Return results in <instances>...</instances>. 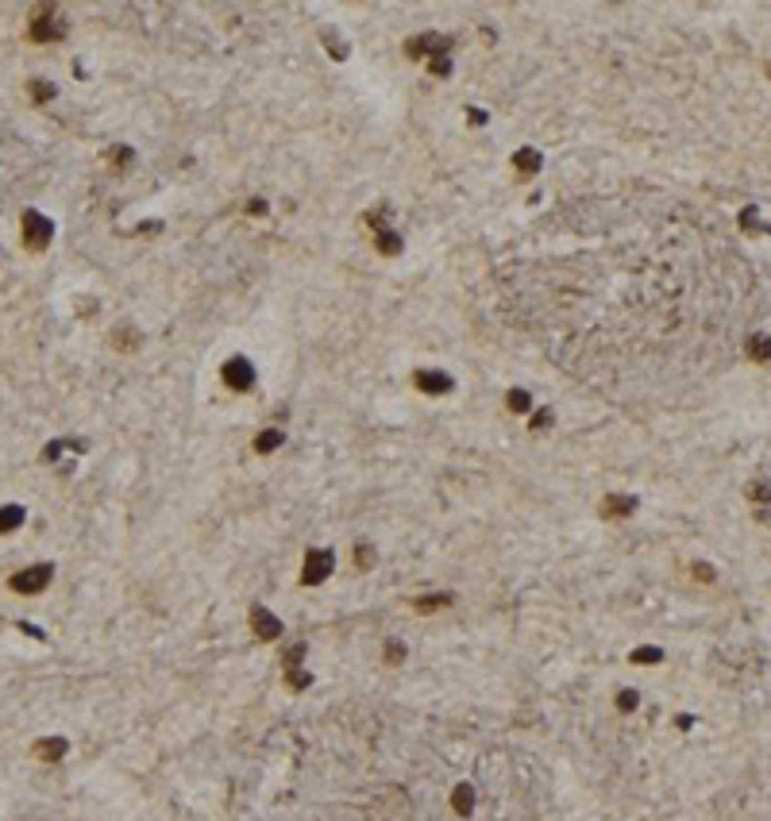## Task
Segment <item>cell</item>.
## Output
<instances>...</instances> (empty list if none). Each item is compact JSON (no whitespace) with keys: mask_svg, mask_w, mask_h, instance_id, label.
<instances>
[{"mask_svg":"<svg viewBox=\"0 0 771 821\" xmlns=\"http://www.w3.org/2000/svg\"><path fill=\"white\" fill-rule=\"evenodd\" d=\"M428 70H432V78H448V73H451V58H448V54L428 58Z\"/></svg>","mask_w":771,"mask_h":821,"instance_id":"f546056e","label":"cell"},{"mask_svg":"<svg viewBox=\"0 0 771 821\" xmlns=\"http://www.w3.org/2000/svg\"><path fill=\"white\" fill-rule=\"evenodd\" d=\"M505 409H510V413H517V416H521V413H532V393H529V390H510V393H505Z\"/></svg>","mask_w":771,"mask_h":821,"instance_id":"7402d4cb","label":"cell"},{"mask_svg":"<svg viewBox=\"0 0 771 821\" xmlns=\"http://www.w3.org/2000/svg\"><path fill=\"white\" fill-rule=\"evenodd\" d=\"M285 686H290L293 694L309 691V686H313V671L309 667H285Z\"/></svg>","mask_w":771,"mask_h":821,"instance_id":"44dd1931","label":"cell"},{"mask_svg":"<svg viewBox=\"0 0 771 821\" xmlns=\"http://www.w3.org/2000/svg\"><path fill=\"white\" fill-rule=\"evenodd\" d=\"M675 725H679V729H691V725H694V717H691V713H679Z\"/></svg>","mask_w":771,"mask_h":821,"instance_id":"d590c367","label":"cell"},{"mask_svg":"<svg viewBox=\"0 0 771 821\" xmlns=\"http://www.w3.org/2000/svg\"><path fill=\"white\" fill-rule=\"evenodd\" d=\"M247 625H251V632H255L259 640H282L285 636V625H282V617H278L270 605H262V602H255L251 605V613H247Z\"/></svg>","mask_w":771,"mask_h":821,"instance_id":"8992f818","label":"cell"},{"mask_svg":"<svg viewBox=\"0 0 771 821\" xmlns=\"http://www.w3.org/2000/svg\"><path fill=\"white\" fill-rule=\"evenodd\" d=\"M51 579H54V563H31V567L16 571L12 579H8V590L31 598V594H43V590L51 586Z\"/></svg>","mask_w":771,"mask_h":821,"instance_id":"7a4b0ae2","label":"cell"},{"mask_svg":"<svg viewBox=\"0 0 771 821\" xmlns=\"http://www.w3.org/2000/svg\"><path fill=\"white\" fill-rule=\"evenodd\" d=\"M629 663H633V667H655V663H663V648L641 644V648H633V652H629Z\"/></svg>","mask_w":771,"mask_h":821,"instance_id":"ac0fdd59","label":"cell"},{"mask_svg":"<svg viewBox=\"0 0 771 821\" xmlns=\"http://www.w3.org/2000/svg\"><path fill=\"white\" fill-rule=\"evenodd\" d=\"M66 31H70V23L58 20V12L51 4L35 8V16H31V39L35 43H58V39H66Z\"/></svg>","mask_w":771,"mask_h":821,"instance_id":"3957f363","label":"cell"},{"mask_svg":"<svg viewBox=\"0 0 771 821\" xmlns=\"http://www.w3.org/2000/svg\"><path fill=\"white\" fill-rule=\"evenodd\" d=\"M305 652H309L305 640H297V644H285V648H282V667H305Z\"/></svg>","mask_w":771,"mask_h":821,"instance_id":"603a6c76","label":"cell"},{"mask_svg":"<svg viewBox=\"0 0 771 821\" xmlns=\"http://www.w3.org/2000/svg\"><path fill=\"white\" fill-rule=\"evenodd\" d=\"M552 421H555L552 409H536V413H532V421H529V428H532V432H548V428H552Z\"/></svg>","mask_w":771,"mask_h":821,"instance_id":"f1b7e54d","label":"cell"},{"mask_svg":"<svg viewBox=\"0 0 771 821\" xmlns=\"http://www.w3.org/2000/svg\"><path fill=\"white\" fill-rule=\"evenodd\" d=\"M335 574V552L332 548H309L301 560V586H324Z\"/></svg>","mask_w":771,"mask_h":821,"instance_id":"6da1fadb","label":"cell"},{"mask_svg":"<svg viewBox=\"0 0 771 821\" xmlns=\"http://www.w3.org/2000/svg\"><path fill=\"white\" fill-rule=\"evenodd\" d=\"M374 247H378V254H401L397 232H390V228H378V240H374Z\"/></svg>","mask_w":771,"mask_h":821,"instance_id":"d4e9b609","label":"cell"},{"mask_svg":"<svg viewBox=\"0 0 771 821\" xmlns=\"http://www.w3.org/2000/svg\"><path fill=\"white\" fill-rule=\"evenodd\" d=\"M321 39H324L328 47H332V58H335V62H343V58H347V43H343V39L335 35L332 27H324V31H321Z\"/></svg>","mask_w":771,"mask_h":821,"instance_id":"484cf974","label":"cell"},{"mask_svg":"<svg viewBox=\"0 0 771 821\" xmlns=\"http://www.w3.org/2000/svg\"><path fill=\"white\" fill-rule=\"evenodd\" d=\"M636 498L633 494H605L602 502H598V517L602 521H625V517H633L636 513Z\"/></svg>","mask_w":771,"mask_h":821,"instance_id":"ba28073f","label":"cell"},{"mask_svg":"<svg viewBox=\"0 0 771 821\" xmlns=\"http://www.w3.org/2000/svg\"><path fill=\"white\" fill-rule=\"evenodd\" d=\"M474 806H479V791H474L471 783H459L455 791H451V810H455L459 817H471Z\"/></svg>","mask_w":771,"mask_h":821,"instance_id":"4fadbf2b","label":"cell"},{"mask_svg":"<svg viewBox=\"0 0 771 821\" xmlns=\"http://www.w3.org/2000/svg\"><path fill=\"white\" fill-rule=\"evenodd\" d=\"M467 112H471V116H467L471 124H486V112H482V109H467Z\"/></svg>","mask_w":771,"mask_h":821,"instance_id":"e575fe53","label":"cell"},{"mask_svg":"<svg viewBox=\"0 0 771 821\" xmlns=\"http://www.w3.org/2000/svg\"><path fill=\"white\" fill-rule=\"evenodd\" d=\"M285 443V428H278V424H270V428H262L255 440H251V447L259 451V455H274L278 447Z\"/></svg>","mask_w":771,"mask_h":821,"instance_id":"5bb4252c","label":"cell"},{"mask_svg":"<svg viewBox=\"0 0 771 821\" xmlns=\"http://www.w3.org/2000/svg\"><path fill=\"white\" fill-rule=\"evenodd\" d=\"M413 385L421 393H428V397H444V393L455 390V378H451L448 371H428V366H421V371H413Z\"/></svg>","mask_w":771,"mask_h":821,"instance_id":"52a82bcc","label":"cell"},{"mask_svg":"<svg viewBox=\"0 0 771 821\" xmlns=\"http://www.w3.org/2000/svg\"><path fill=\"white\" fill-rule=\"evenodd\" d=\"M27 93H31V101H35V104H47V101H54L58 89H54L51 81H43V78H31L27 81Z\"/></svg>","mask_w":771,"mask_h":821,"instance_id":"cb8c5ba5","label":"cell"},{"mask_svg":"<svg viewBox=\"0 0 771 821\" xmlns=\"http://www.w3.org/2000/svg\"><path fill=\"white\" fill-rule=\"evenodd\" d=\"M748 502H760V505H767V502H771V479L752 482V486H748Z\"/></svg>","mask_w":771,"mask_h":821,"instance_id":"83f0119b","label":"cell"},{"mask_svg":"<svg viewBox=\"0 0 771 821\" xmlns=\"http://www.w3.org/2000/svg\"><path fill=\"white\" fill-rule=\"evenodd\" d=\"M540 162H544V159H540V151H536V147H521V151L513 154V170H517V174H521V178H532V174H540Z\"/></svg>","mask_w":771,"mask_h":821,"instance_id":"e0dca14e","label":"cell"},{"mask_svg":"<svg viewBox=\"0 0 771 821\" xmlns=\"http://www.w3.org/2000/svg\"><path fill=\"white\" fill-rule=\"evenodd\" d=\"M767 78H771V66H767Z\"/></svg>","mask_w":771,"mask_h":821,"instance_id":"8d00e7d4","label":"cell"},{"mask_svg":"<svg viewBox=\"0 0 771 821\" xmlns=\"http://www.w3.org/2000/svg\"><path fill=\"white\" fill-rule=\"evenodd\" d=\"M247 212H251V216H259V212H266V201H259V197H255V201H247Z\"/></svg>","mask_w":771,"mask_h":821,"instance_id":"836d02e7","label":"cell"},{"mask_svg":"<svg viewBox=\"0 0 771 821\" xmlns=\"http://www.w3.org/2000/svg\"><path fill=\"white\" fill-rule=\"evenodd\" d=\"M23 521H27V509L23 505H16V502L0 505V536H12L16 529H23Z\"/></svg>","mask_w":771,"mask_h":821,"instance_id":"9a60e30c","label":"cell"},{"mask_svg":"<svg viewBox=\"0 0 771 821\" xmlns=\"http://www.w3.org/2000/svg\"><path fill=\"white\" fill-rule=\"evenodd\" d=\"M16 629H20V632H27L31 640H47V632H43V629H35V625H31V621H20V625H16Z\"/></svg>","mask_w":771,"mask_h":821,"instance_id":"d6a6232c","label":"cell"},{"mask_svg":"<svg viewBox=\"0 0 771 821\" xmlns=\"http://www.w3.org/2000/svg\"><path fill=\"white\" fill-rule=\"evenodd\" d=\"M112 162H116V166H131V162H135V151H131V147H116V151H112Z\"/></svg>","mask_w":771,"mask_h":821,"instance_id":"1f68e13d","label":"cell"},{"mask_svg":"<svg viewBox=\"0 0 771 821\" xmlns=\"http://www.w3.org/2000/svg\"><path fill=\"white\" fill-rule=\"evenodd\" d=\"M139 343H143V340H139V332L131 324H120L116 332H112V347H116V351H135Z\"/></svg>","mask_w":771,"mask_h":821,"instance_id":"ffe728a7","label":"cell"},{"mask_svg":"<svg viewBox=\"0 0 771 821\" xmlns=\"http://www.w3.org/2000/svg\"><path fill=\"white\" fill-rule=\"evenodd\" d=\"M31 752H35V760H43V763H62L66 756H70V741H66V736H39Z\"/></svg>","mask_w":771,"mask_h":821,"instance_id":"8fae6325","label":"cell"},{"mask_svg":"<svg viewBox=\"0 0 771 821\" xmlns=\"http://www.w3.org/2000/svg\"><path fill=\"white\" fill-rule=\"evenodd\" d=\"M451 51V39L444 35H417L405 43V54L409 58H440V54Z\"/></svg>","mask_w":771,"mask_h":821,"instance_id":"9c48e42d","label":"cell"},{"mask_svg":"<svg viewBox=\"0 0 771 821\" xmlns=\"http://www.w3.org/2000/svg\"><path fill=\"white\" fill-rule=\"evenodd\" d=\"M374 563H378V548L371 540H355L351 544V567L359 574H366V571H374Z\"/></svg>","mask_w":771,"mask_h":821,"instance_id":"7c38bea8","label":"cell"},{"mask_svg":"<svg viewBox=\"0 0 771 821\" xmlns=\"http://www.w3.org/2000/svg\"><path fill=\"white\" fill-rule=\"evenodd\" d=\"M409 605H413V613H421V617H432V613H440V610H451V605H455V594H451V590H436V594H417Z\"/></svg>","mask_w":771,"mask_h":821,"instance_id":"30bf717a","label":"cell"},{"mask_svg":"<svg viewBox=\"0 0 771 821\" xmlns=\"http://www.w3.org/2000/svg\"><path fill=\"white\" fill-rule=\"evenodd\" d=\"M691 574H694V579H698V582H713V579H717V574H713V567H710V563H691Z\"/></svg>","mask_w":771,"mask_h":821,"instance_id":"4dcf8cb0","label":"cell"},{"mask_svg":"<svg viewBox=\"0 0 771 821\" xmlns=\"http://www.w3.org/2000/svg\"><path fill=\"white\" fill-rule=\"evenodd\" d=\"M54 240V224L43 216V212L27 209L23 212V247L27 251H47Z\"/></svg>","mask_w":771,"mask_h":821,"instance_id":"5b68a950","label":"cell"},{"mask_svg":"<svg viewBox=\"0 0 771 821\" xmlns=\"http://www.w3.org/2000/svg\"><path fill=\"white\" fill-rule=\"evenodd\" d=\"M220 378H224V385L232 393H251L255 390V366H251V359H243V355H232L224 366H220Z\"/></svg>","mask_w":771,"mask_h":821,"instance_id":"277c9868","label":"cell"},{"mask_svg":"<svg viewBox=\"0 0 771 821\" xmlns=\"http://www.w3.org/2000/svg\"><path fill=\"white\" fill-rule=\"evenodd\" d=\"M405 660H409V644L401 636H386V644H382V663L386 667H405Z\"/></svg>","mask_w":771,"mask_h":821,"instance_id":"2e32d148","label":"cell"},{"mask_svg":"<svg viewBox=\"0 0 771 821\" xmlns=\"http://www.w3.org/2000/svg\"><path fill=\"white\" fill-rule=\"evenodd\" d=\"M636 705H641V694H636L633 686H621V691H617V710L621 713H633Z\"/></svg>","mask_w":771,"mask_h":821,"instance_id":"4316f807","label":"cell"},{"mask_svg":"<svg viewBox=\"0 0 771 821\" xmlns=\"http://www.w3.org/2000/svg\"><path fill=\"white\" fill-rule=\"evenodd\" d=\"M744 351H748V355L756 359V363L771 366V335H764V332L748 335V343H744Z\"/></svg>","mask_w":771,"mask_h":821,"instance_id":"d6986e66","label":"cell"}]
</instances>
